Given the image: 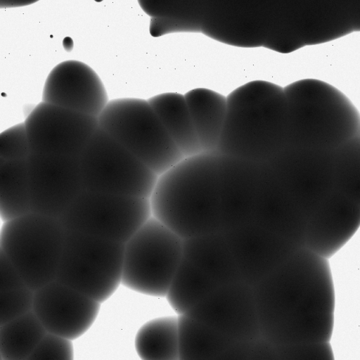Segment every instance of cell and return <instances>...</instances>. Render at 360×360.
Returning a JSON list of instances; mask_svg holds the SVG:
<instances>
[{
	"label": "cell",
	"instance_id": "1",
	"mask_svg": "<svg viewBox=\"0 0 360 360\" xmlns=\"http://www.w3.org/2000/svg\"><path fill=\"white\" fill-rule=\"evenodd\" d=\"M254 292L259 324L282 347L330 342L335 289L328 259L302 248L260 281Z\"/></svg>",
	"mask_w": 360,
	"mask_h": 360
},
{
	"label": "cell",
	"instance_id": "2",
	"mask_svg": "<svg viewBox=\"0 0 360 360\" xmlns=\"http://www.w3.org/2000/svg\"><path fill=\"white\" fill-rule=\"evenodd\" d=\"M149 201L152 216L184 239L224 231L219 153L185 158L158 176Z\"/></svg>",
	"mask_w": 360,
	"mask_h": 360
},
{
	"label": "cell",
	"instance_id": "3",
	"mask_svg": "<svg viewBox=\"0 0 360 360\" xmlns=\"http://www.w3.org/2000/svg\"><path fill=\"white\" fill-rule=\"evenodd\" d=\"M217 148L237 159L269 162L288 147L289 110L284 89L269 82H248L230 93Z\"/></svg>",
	"mask_w": 360,
	"mask_h": 360
},
{
	"label": "cell",
	"instance_id": "4",
	"mask_svg": "<svg viewBox=\"0 0 360 360\" xmlns=\"http://www.w3.org/2000/svg\"><path fill=\"white\" fill-rule=\"evenodd\" d=\"M284 89L289 110L287 148L333 150L360 132V113L340 91L307 79Z\"/></svg>",
	"mask_w": 360,
	"mask_h": 360
},
{
	"label": "cell",
	"instance_id": "5",
	"mask_svg": "<svg viewBox=\"0 0 360 360\" xmlns=\"http://www.w3.org/2000/svg\"><path fill=\"white\" fill-rule=\"evenodd\" d=\"M98 120L101 129L158 176L185 158L148 100H110Z\"/></svg>",
	"mask_w": 360,
	"mask_h": 360
},
{
	"label": "cell",
	"instance_id": "6",
	"mask_svg": "<svg viewBox=\"0 0 360 360\" xmlns=\"http://www.w3.org/2000/svg\"><path fill=\"white\" fill-rule=\"evenodd\" d=\"M184 240L183 255L165 297L179 315L217 289L240 281L233 254L221 236L207 234Z\"/></svg>",
	"mask_w": 360,
	"mask_h": 360
},
{
	"label": "cell",
	"instance_id": "7",
	"mask_svg": "<svg viewBox=\"0 0 360 360\" xmlns=\"http://www.w3.org/2000/svg\"><path fill=\"white\" fill-rule=\"evenodd\" d=\"M65 231L59 219L30 212L3 222L0 250L36 290L56 279Z\"/></svg>",
	"mask_w": 360,
	"mask_h": 360
},
{
	"label": "cell",
	"instance_id": "8",
	"mask_svg": "<svg viewBox=\"0 0 360 360\" xmlns=\"http://www.w3.org/2000/svg\"><path fill=\"white\" fill-rule=\"evenodd\" d=\"M184 240L151 216L124 243L122 285L165 298L184 252Z\"/></svg>",
	"mask_w": 360,
	"mask_h": 360
},
{
	"label": "cell",
	"instance_id": "9",
	"mask_svg": "<svg viewBox=\"0 0 360 360\" xmlns=\"http://www.w3.org/2000/svg\"><path fill=\"white\" fill-rule=\"evenodd\" d=\"M124 250V243L66 229L55 280L102 304L122 285Z\"/></svg>",
	"mask_w": 360,
	"mask_h": 360
},
{
	"label": "cell",
	"instance_id": "10",
	"mask_svg": "<svg viewBox=\"0 0 360 360\" xmlns=\"http://www.w3.org/2000/svg\"><path fill=\"white\" fill-rule=\"evenodd\" d=\"M86 191L149 198L158 176L98 127L79 156Z\"/></svg>",
	"mask_w": 360,
	"mask_h": 360
},
{
	"label": "cell",
	"instance_id": "11",
	"mask_svg": "<svg viewBox=\"0 0 360 360\" xmlns=\"http://www.w3.org/2000/svg\"><path fill=\"white\" fill-rule=\"evenodd\" d=\"M151 216L149 198L84 190L59 219L66 229L125 243Z\"/></svg>",
	"mask_w": 360,
	"mask_h": 360
},
{
	"label": "cell",
	"instance_id": "12",
	"mask_svg": "<svg viewBox=\"0 0 360 360\" xmlns=\"http://www.w3.org/2000/svg\"><path fill=\"white\" fill-rule=\"evenodd\" d=\"M27 170L31 212L59 219L85 190L79 156L32 153Z\"/></svg>",
	"mask_w": 360,
	"mask_h": 360
},
{
	"label": "cell",
	"instance_id": "13",
	"mask_svg": "<svg viewBox=\"0 0 360 360\" xmlns=\"http://www.w3.org/2000/svg\"><path fill=\"white\" fill-rule=\"evenodd\" d=\"M25 124L32 153L79 156L99 127L98 117L41 101Z\"/></svg>",
	"mask_w": 360,
	"mask_h": 360
},
{
	"label": "cell",
	"instance_id": "14",
	"mask_svg": "<svg viewBox=\"0 0 360 360\" xmlns=\"http://www.w3.org/2000/svg\"><path fill=\"white\" fill-rule=\"evenodd\" d=\"M184 314L240 343L255 338L260 327L255 292L244 281L217 289Z\"/></svg>",
	"mask_w": 360,
	"mask_h": 360
},
{
	"label": "cell",
	"instance_id": "15",
	"mask_svg": "<svg viewBox=\"0 0 360 360\" xmlns=\"http://www.w3.org/2000/svg\"><path fill=\"white\" fill-rule=\"evenodd\" d=\"M101 304L54 280L34 290L32 310L47 332L75 340L94 323Z\"/></svg>",
	"mask_w": 360,
	"mask_h": 360
},
{
	"label": "cell",
	"instance_id": "16",
	"mask_svg": "<svg viewBox=\"0 0 360 360\" xmlns=\"http://www.w3.org/2000/svg\"><path fill=\"white\" fill-rule=\"evenodd\" d=\"M41 101L98 117L110 100L103 82L91 67L69 60L49 72Z\"/></svg>",
	"mask_w": 360,
	"mask_h": 360
},
{
	"label": "cell",
	"instance_id": "17",
	"mask_svg": "<svg viewBox=\"0 0 360 360\" xmlns=\"http://www.w3.org/2000/svg\"><path fill=\"white\" fill-rule=\"evenodd\" d=\"M360 227V205L340 192L329 196L309 221L305 248L326 259L337 253Z\"/></svg>",
	"mask_w": 360,
	"mask_h": 360
},
{
	"label": "cell",
	"instance_id": "18",
	"mask_svg": "<svg viewBox=\"0 0 360 360\" xmlns=\"http://www.w3.org/2000/svg\"><path fill=\"white\" fill-rule=\"evenodd\" d=\"M202 152L217 150L227 114V98L213 90L196 88L184 94Z\"/></svg>",
	"mask_w": 360,
	"mask_h": 360
},
{
	"label": "cell",
	"instance_id": "19",
	"mask_svg": "<svg viewBox=\"0 0 360 360\" xmlns=\"http://www.w3.org/2000/svg\"><path fill=\"white\" fill-rule=\"evenodd\" d=\"M147 100L185 158L202 152L184 95L167 92Z\"/></svg>",
	"mask_w": 360,
	"mask_h": 360
},
{
	"label": "cell",
	"instance_id": "20",
	"mask_svg": "<svg viewBox=\"0 0 360 360\" xmlns=\"http://www.w3.org/2000/svg\"><path fill=\"white\" fill-rule=\"evenodd\" d=\"M134 348L142 360H180L179 314L173 312L145 322L136 333Z\"/></svg>",
	"mask_w": 360,
	"mask_h": 360
},
{
	"label": "cell",
	"instance_id": "21",
	"mask_svg": "<svg viewBox=\"0 0 360 360\" xmlns=\"http://www.w3.org/2000/svg\"><path fill=\"white\" fill-rule=\"evenodd\" d=\"M179 320L180 360L230 354L241 344L186 314L179 315Z\"/></svg>",
	"mask_w": 360,
	"mask_h": 360
},
{
	"label": "cell",
	"instance_id": "22",
	"mask_svg": "<svg viewBox=\"0 0 360 360\" xmlns=\"http://www.w3.org/2000/svg\"><path fill=\"white\" fill-rule=\"evenodd\" d=\"M30 212L27 160H0V217L2 222Z\"/></svg>",
	"mask_w": 360,
	"mask_h": 360
},
{
	"label": "cell",
	"instance_id": "23",
	"mask_svg": "<svg viewBox=\"0 0 360 360\" xmlns=\"http://www.w3.org/2000/svg\"><path fill=\"white\" fill-rule=\"evenodd\" d=\"M47 333L33 310L0 324L2 360H27Z\"/></svg>",
	"mask_w": 360,
	"mask_h": 360
},
{
	"label": "cell",
	"instance_id": "24",
	"mask_svg": "<svg viewBox=\"0 0 360 360\" xmlns=\"http://www.w3.org/2000/svg\"><path fill=\"white\" fill-rule=\"evenodd\" d=\"M334 174L340 192L360 205V137L356 136L336 148Z\"/></svg>",
	"mask_w": 360,
	"mask_h": 360
},
{
	"label": "cell",
	"instance_id": "25",
	"mask_svg": "<svg viewBox=\"0 0 360 360\" xmlns=\"http://www.w3.org/2000/svg\"><path fill=\"white\" fill-rule=\"evenodd\" d=\"M31 153L24 122L7 128L0 134V160H27Z\"/></svg>",
	"mask_w": 360,
	"mask_h": 360
},
{
	"label": "cell",
	"instance_id": "26",
	"mask_svg": "<svg viewBox=\"0 0 360 360\" xmlns=\"http://www.w3.org/2000/svg\"><path fill=\"white\" fill-rule=\"evenodd\" d=\"M34 295L28 285L0 291V324L32 310Z\"/></svg>",
	"mask_w": 360,
	"mask_h": 360
},
{
	"label": "cell",
	"instance_id": "27",
	"mask_svg": "<svg viewBox=\"0 0 360 360\" xmlns=\"http://www.w3.org/2000/svg\"><path fill=\"white\" fill-rule=\"evenodd\" d=\"M73 358L72 340L47 332L27 360H72Z\"/></svg>",
	"mask_w": 360,
	"mask_h": 360
},
{
	"label": "cell",
	"instance_id": "28",
	"mask_svg": "<svg viewBox=\"0 0 360 360\" xmlns=\"http://www.w3.org/2000/svg\"><path fill=\"white\" fill-rule=\"evenodd\" d=\"M27 285L5 254L0 250V291Z\"/></svg>",
	"mask_w": 360,
	"mask_h": 360
},
{
	"label": "cell",
	"instance_id": "29",
	"mask_svg": "<svg viewBox=\"0 0 360 360\" xmlns=\"http://www.w3.org/2000/svg\"><path fill=\"white\" fill-rule=\"evenodd\" d=\"M63 47L70 51L73 48V41L71 38L65 37L63 41Z\"/></svg>",
	"mask_w": 360,
	"mask_h": 360
},
{
	"label": "cell",
	"instance_id": "30",
	"mask_svg": "<svg viewBox=\"0 0 360 360\" xmlns=\"http://www.w3.org/2000/svg\"><path fill=\"white\" fill-rule=\"evenodd\" d=\"M94 1H96V2H101V1H102L103 0H94Z\"/></svg>",
	"mask_w": 360,
	"mask_h": 360
},
{
	"label": "cell",
	"instance_id": "31",
	"mask_svg": "<svg viewBox=\"0 0 360 360\" xmlns=\"http://www.w3.org/2000/svg\"><path fill=\"white\" fill-rule=\"evenodd\" d=\"M358 136L360 137V132H359V135H358Z\"/></svg>",
	"mask_w": 360,
	"mask_h": 360
}]
</instances>
